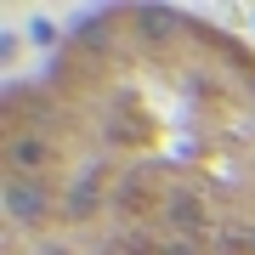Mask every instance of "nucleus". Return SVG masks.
I'll use <instances>...</instances> for the list:
<instances>
[{
  "instance_id": "nucleus-1",
  "label": "nucleus",
  "mask_w": 255,
  "mask_h": 255,
  "mask_svg": "<svg viewBox=\"0 0 255 255\" xmlns=\"http://www.w3.org/2000/svg\"><path fill=\"white\" fill-rule=\"evenodd\" d=\"M0 255H255V46L176 6L74 23L0 97Z\"/></svg>"
}]
</instances>
